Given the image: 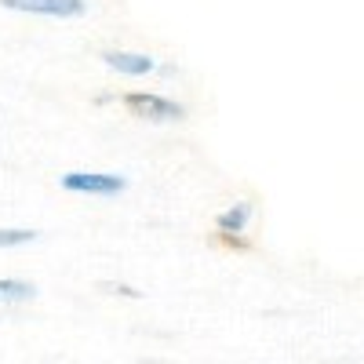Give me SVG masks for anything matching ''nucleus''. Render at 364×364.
Returning <instances> with one entry per match:
<instances>
[{
	"label": "nucleus",
	"instance_id": "20e7f679",
	"mask_svg": "<svg viewBox=\"0 0 364 364\" xmlns=\"http://www.w3.org/2000/svg\"><path fill=\"white\" fill-rule=\"evenodd\" d=\"M106 66H113L117 73H124V77H146V73H154L157 63L149 55H135V51H106Z\"/></svg>",
	"mask_w": 364,
	"mask_h": 364
},
{
	"label": "nucleus",
	"instance_id": "423d86ee",
	"mask_svg": "<svg viewBox=\"0 0 364 364\" xmlns=\"http://www.w3.org/2000/svg\"><path fill=\"white\" fill-rule=\"evenodd\" d=\"M37 288L26 284V281H0V302H22V299H33Z\"/></svg>",
	"mask_w": 364,
	"mask_h": 364
},
{
	"label": "nucleus",
	"instance_id": "f257e3e1",
	"mask_svg": "<svg viewBox=\"0 0 364 364\" xmlns=\"http://www.w3.org/2000/svg\"><path fill=\"white\" fill-rule=\"evenodd\" d=\"M128 178L124 175H106V171H66L63 190L70 193H87V197H117L124 193Z\"/></svg>",
	"mask_w": 364,
	"mask_h": 364
},
{
	"label": "nucleus",
	"instance_id": "7ed1b4c3",
	"mask_svg": "<svg viewBox=\"0 0 364 364\" xmlns=\"http://www.w3.org/2000/svg\"><path fill=\"white\" fill-rule=\"evenodd\" d=\"M11 11H29V15H48V18H73L84 15V0H0Z\"/></svg>",
	"mask_w": 364,
	"mask_h": 364
},
{
	"label": "nucleus",
	"instance_id": "0eeeda50",
	"mask_svg": "<svg viewBox=\"0 0 364 364\" xmlns=\"http://www.w3.org/2000/svg\"><path fill=\"white\" fill-rule=\"evenodd\" d=\"M37 230H0V248H22V245H33Z\"/></svg>",
	"mask_w": 364,
	"mask_h": 364
},
{
	"label": "nucleus",
	"instance_id": "f03ea898",
	"mask_svg": "<svg viewBox=\"0 0 364 364\" xmlns=\"http://www.w3.org/2000/svg\"><path fill=\"white\" fill-rule=\"evenodd\" d=\"M124 102L135 117H146V120H178L182 113H186L178 102H171L164 95H154V91H132Z\"/></svg>",
	"mask_w": 364,
	"mask_h": 364
},
{
	"label": "nucleus",
	"instance_id": "39448f33",
	"mask_svg": "<svg viewBox=\"0 0 364 364\" xmlns=\"http://www.w3.org/2000/svg\"><path fill=\"white\" fill-rule=\"evenodd\" d=\"M248 215H252V208L248 204H233V208H226L223 215H219V230L223 233H245V226H248Z\"/></svg>",
	"mask_w": 364,
	"mask_h": 364
}]
</instances>
